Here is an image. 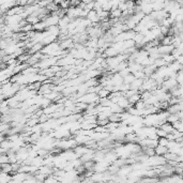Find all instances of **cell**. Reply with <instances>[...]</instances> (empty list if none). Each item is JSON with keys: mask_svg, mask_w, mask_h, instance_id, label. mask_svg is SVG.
<instances>
[{"mask_svg": "<svg viewBox=\"0 0 183 183\" xmlns=\"http://www.w3.org/2000/svg\"><path fill=\"white\" fill-rule=\"evenodd\" d=\"M87 19L88 21H90L91 23H96V24L100 21V17H98V13H96V11H94V10L90 11V12L88 13Z\"/></svg>", "mask_w": 183, "mask_h": 183, "instance_id": "cell-1", "label": "cell"}, {"mask_svg": "<svg viewBox=\"0 0 183 183\" xmlns=\"http://www.w3.org/2000/svg\"><path fill=\"white\" fill-rule=\"evenodd\" d=\"M168 152H169V149L167 148V147H164V146H157V148H155V154L157 155H165V154H167Z\"/></svg>", "mask_w": 183, "mask_h": 183, "instance_id": "cell-2", "label": "cell"}, {"mask_svg": "<svg viewBox=\"0 0 183 183\" xmlns=\"http://www.w3.org/2000/svg\"><path fill=\"white\" fill-rule=\"evenodd\" d=\"M159 129H162V130L165 131V132L167 133V134H173V131L176 130L175 127H173V124H170V123H168V122L164 123V124H163L162 126L159 127Z\"/></svg>", "mask_w": 183, "mask_h": 183, "instance_id": "cell-3", "label": "cell"}, {"mask_svg": "<svg viewBox=\"0 0 183 183\" xmlns=\"http://www.w3.org/2000/svg\"><path fill=\"white\" fill-rule=\"evenodd\" d=\"M123 79H124V84L131 85V84H133V82H134V80L136 79V77L134 76V74H132V73H131V74H129L127 76H125Z\"/></svg>", "mask_w": 183, "mask_h": 183, "instance_id": "cell-4", "label": "cell"}, {"mask_svg": "<svg viewBox=\"0 0 183 183\" xmlns=\"http://www.w3.org/2000/svg\"><path fill=\"white\" fill-rule=\"evenodd\" d=\"M98 96L100 98H109V96H110V92H109L108 90H106L105 88H103L100 92L98 93Z\"/></svg>", "mask_w": 183, "mask_h": 183, "instance_id": "cell-5", "label": "cell"}, {"mask_svg": "<svg viewBox=\"0 0 183 183\" xmlns=\"http://www.w3.org/2000/svg\"><path fill=\"white\" fill-rule=\"evenodd\" d=\"M178 121H180V119H179L178 115H170L169 117H168L167 119V122L168 123H170V124H175V123H177Z\"/></svg>", "mask_w": 183, "mask_h": 183, "instance_id": "cell-6", "label": "cell"}, {"mask_svg": "<svg viewBox=\"0 0 183 183\" xmlns=\"http://www.w3.org/2000/svg\"><path fill=\"white\" fill-rule=\"evenodd\" d=\"M43 183H60V181L58 180L57 178H55L53 175L49 176V177H47V178L45 179V181Z\"/></svg>", "mask_w": 183, "mask_h": 183, "instance_id": "cell-7", "label": "cell"}, {"mask_svg": "<svg viewBox=\"0 0 183 183\" xmlns=\"http://www.w3.org/2000/svg\"><path fill=\"white\" fill-rule=\"evenodd\" d=\"M157 137L159 138H164V137H167V133L165 132V131H163L162 129H157Z\"/></svg>", "mask_w": 183, "mask_h": 183, "instance_id": "cell-8", "label": "cell"}, {"mask_svg": "<svg viewBox=\"0 0 183 183\" xmlns=\"http://www.w3.org/2000/svg\"><path fill=\"white\" fill-rule=\"evenodd\" d=\"M94 133H108L107 132V127L101 126V125H96L94 129Z\"/></svg>", "mask_w": 183, "mask_h": 183, "instance_id": "cell-9", "label": "cell"}, {"mask_svg": "<svg viewBox=\"0 0 183 183\" xmlns=\"http://www.w3.org/2000/svg\"><path fill=\"white\" fill-rule=\"evenodd\" d=\"M168 143H169V140H168L167 138L164 137V138H159V146H164V147H167Z\"/></svg>", "mask_w": 183, "mask_h": 183, "instance_id": "cell-10", "label": "cell"}, {"mask_svg": "<svg viewBox=\"0 0 183 183\" xmlns=\"http://www.w3.org/2000/svg\"><path fill=\"white\" fill-rule=\"evenodd\" d=\"M177 61H178V62L181 64V65H183V55H182V56L179 57V58L177 59Z\"/></svg>", "mask_w": 183, "mask_h": 183, "instance_id": "cell-11", "label": "cell"}]
</instances>
